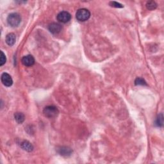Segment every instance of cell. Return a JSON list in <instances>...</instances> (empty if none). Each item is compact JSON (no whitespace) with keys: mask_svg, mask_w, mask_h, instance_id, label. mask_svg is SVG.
<instances>
[{"mask_svg":"<svg viewBox=\"0 0 164 164\" xmlns=\"http://www.w3.org/2000/svg\"><path fill=\"white\" fill-rule=\"evenodd\" d=\"M6 61V58L5 53L1 51V57H0V66H3Z\"/></svg>","mask_w":164,"mask_h":164,"instance_id":"cell-14","label":"cell"},{"mask_svg":"<svg viewBox=\"0 0 164 164\" xmlns=\"http://www.w3.org/2000/svg\"><path fill=\"white\" fill-rule=\"evenodd\" d=\"M21 147L24 150H25L26 151L31 152L33 151V146L31 144V143L27 141H24L21 144Z\"/></svg>","mask_w":164,"mask_h":164,"instance_id":"cell-9","label":"cell"},{"mask_svg":"<svg viewBox=\"0 0 164 164\" xmlns=\"http://www.w3.org/2000/svg\"><path fill=\"white\" fill-rule=\"evenodd\" d=\"M146 7L149 10H153L157 8V4L154 1H148L146 3Z\"/></svg>","mask_w":164,"mask_h":164,"instance_id":"cell-12","label":"cell"},{"mask_svg":"<svg viewBox=\"0 0 164 164\" xmlns=\"http://www.w3.org/2000/svg\"><path fill=\"white\" fill-rule=\"evenodd\" d=\"M156 124L158 126H163V116L162 114H160L158 116L156 121Z\"/></svg>","mask_w":164,"mask_h":164,"instance_id":"cell-15","label":"cell"},{"mask_svg":"<svg viewBox=\"0 0 164 164\" xmlns=\"http://www.w3.org/2000/svg\"><path fill=\"white\" fill-rule=\"evenodd\" d=\"M135 84L136 85H147V83H146L145 80L142 78H137L136 79Z\"/></svg>","mask_w":164,"mask_h":164,"instance_id":"cell-13","label":"cell"},{"mask_svg":"<svg viewBox=\"0 0 164 164\" xmlns=\"http://www.w3.org/2000/svg\"><path fill=\"white\" fill-rule=\"evenodd\" d=\"M1 80L3 84L6 87H10L13 84V80L11 76L6 72L3 73L1 75Z\"/></svg>","mask_w":164,"mask_h":164,"instance_id":"cell-5","label":"cell"},{"mask_svg":"<svg viewBox=\"0 0 164 164\" xmlns=\"http://www.w3.org/2000/svg\"><path fill=\"white\" fill-rule=\"evenodd\" d=\"M71 19V15L68 12L63 11L57 15V20L59 22L62 23H66L69 22Z\"/></svg>","mask_w":164,"mask_h":164,"instance_id":"cell-4","label":"cell"},{"mask_svg":"<svg viewBox=\"0 0 164 164\" xmlns=\"http://www.w3.org/2000/svg\"><path fill=\"white\" fill-rule=\"evenodd\" d=\"M48 29L50 32L53 34H58L60 32L62 29V27L60 24L53 23L50 24L48 26Z\"/></svg>","mask_w":164,"mask_h":164,"instance_id":"cell-7","label":"cell"},{"mask_svg":"<svg viewBox=\"0 0 164 164\" xmlns=\"http://www.w3.org/2000/svg\"><path fill=\"white\" fill-rule=\"evenodd\" d=\"M90 17V12L86 9H79L76 13V17L79 21L84 22L88 20Z\"/></svg>","mask_w":164,"mask_h":164,"instance_id":"cell-2","label":"cell"},{"mask_svg":"<svg viewBox=\"0 0 164 164\" xmlns=\"http://www.w3.org/2000/svg\"><path fill=\"white\" fill-rule=\"evenodd\" d=\"M110 5L111 6H113V7H115V8H123V5H121V3L116 2V1L110 2Z\"/></svg>","mask_w":164,"mask_h":164,"instance_id":"cell-16","label":"cell"},{"mask_svg":"<svg viewBox=\"0 0 164 164\" xmlns=\"http://www.w3.org/2000/svg\"><path fill=\"white\" fill-rule=\"evenodd\" d=\"M21 62L23 64L27 67H31L35 64V58L32 55H28L23 57Z\"/></svg>","mask_w":164,"mask_h":164,"instance_id":"cell-6","label":"cell"},{"mask_svg":"<svg viewBox=\"0 0 164 164\" xmlns=\"http://www.w3.org/2000/svg\"><path fill=\"white\" fill-rule=\"evenodd\" d=\"M21 21V17L17 13H12L7 17V23L10 26L17 27Z\"/></svg>","mask_w":164,"mask_h":164,"instance_id":"cell-1","label":"cell"},{"mask_svg":"<svg viewBox=\"0 0 164 164\" xmlns=\"http://www.w3.org/2000/svg\"><path fill=\"white\" fill-rule=\"evenodd\" d=\"M14 117L17 123L19 124L23 123L24 121V115L21 112H16L14 114Z\"/></svg>","mask_w":164,"mask_h":164,"instance_id":"cell-10","label":"cell"},{"mask_svg":"<svg viewBox=\"0 0 164 164\" xmlns=\"http://www.w3.org/2000/svg\"><path fill=\"white\" fill-rule=\"evenodd\" d=\"M59 113L58 109L55 106H48L44 108L43 114L46 117L51 119L57 117Z\"/></svg>","mask_w":164,"mask_h":164,"instance_id":"cell-3","label":"cell"},{"mask_svg":"<svg viewBox=\"0 0 164 164\" xmlns=\"http://www.w3.org/2000/svg\"><path fill=\"white\" fill-rule=\"evenodd\" d=\"M6 43L9 46H12L13 45H14L16 40V35L13 33H9L6 36Z\"/></svg>","mask_w":164,"mask_h":164,"instance_id":"cell-8","label":"cell"},{"mask_svg":"<svg viewBox=\"0 0 164 164\" xmlns=\"http://www.w3.org/2000/svg\"><path fill=\"white\" fill-rule=\"evenodd\" d=\"M60 154L63 156H68L70 155L72 153V150L70 148H66V147H62L61 149H60L59 151Z\"/></svg>","mask_w":164,"mask_h":164,"instance_id":"cell-11","label":"cell"}]
</instances>
